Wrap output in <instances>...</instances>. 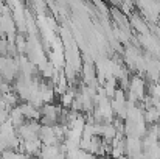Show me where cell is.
Segmentation results:
<instances>
[{"mask_svg": "<svg viewBox=\"0 0 160 159\" xmlns=\"http://www.w3.org/2000/svg\"><path fill=\"white\" fill-rule=\"evenodd\" d=\"M118 159H129V158H128L126 155H123V156H120V158H118Z\"/></svg>", "mask_w": 160, "mask_h": 159, "instance_id": "6da1fadb", "label": "cell"}]
</instances>
